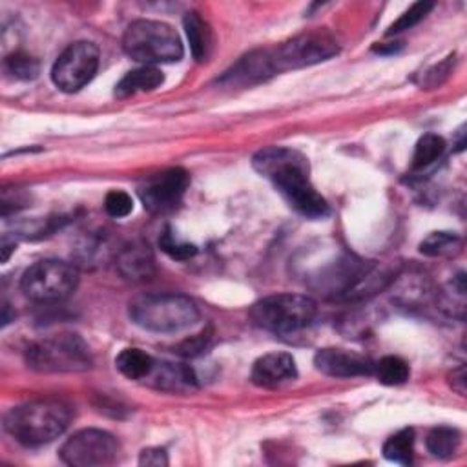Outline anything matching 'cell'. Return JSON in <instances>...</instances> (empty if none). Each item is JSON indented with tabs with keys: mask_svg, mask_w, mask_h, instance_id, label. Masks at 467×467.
Instances as JSON below:
<instances>
[{
	"mask_svg": "<svg viewBox=\"0 0 467 467\" xmlns=\"http://www.w3.org/2000/svg\"><path fill=\"white\" fill-rule=\"evenodd\" d=\"M252 166L272 181L279 194L304 218L323 219L329 214L325 198L311 182L307 157L298 150L285 146L263 148L254 155Z\"/></svg>",
	"mask_w": 467,
	"mask_h": 467,
	"instance_id": "1",
	"label": "cell"
},
{
	"mask_svg": "<svg viewBox=\"0 0 467 467\" xmlns=\"http://www.w3.org/2000/svg\"><path fill=\"white\" fill-rule=\"evenodd\" d=\"M71 422V409L61 400H35L14 407L5 429L26 447H39L59 438Z\"/></svg>",
	"mask_w": 467,
	"mask_h": 467,
	"instance_id": "2",
	"label": "cell"
},
{
	"mask_svg": "<svg viewBox=\"0 0 467 467\" xmlns=\"http://www.w3.org/2000/svg\"><path fill=\"white\" fill-rule=\"evenodd\" d=\"M130 320L159 334H173L192 327L200 320V309L182 294H148L130 304Z\"/></svg>",
	"mask_w": 467,
	"mask_h": 467,
	"instance_id": "3",
	"label": "cell"
},
{
	"mask_svg": "<svg viewBox=\"0 0 467 467\" xmlns=\"http://www.w3.org/2000/svg\"><path fill=\"white\" fill-rule=\"evenodd\" d=\"M123 48L128 57L145 66L177 62L182 59L184 50L177 32L159 21H134L123 37Z\"/></svg>",
	"mask_w": 467,
	"mask_h": 467,
	"instance_id": "4",
	"label": "cell"
},
{
	"mask_svg": "<svg viewBox=\"0 0 467 467\" xmlns=\"http://www.w3.org/2000/svg\"><path fill=\"white\" fill-rule=\"evenodd\" d=\"M26 363L37 372H84L93 360L86 341L73 332H61L33 341L26 349Z\"/></svg>",
	"mask_w": 467,
	"mask_h": 467,
	"instance_id": "5",
	"label": "cell"
},
{
	"mask_svg": "<svg viewBox=\"0 0 467 467\" xmlns=\"http://www.w3.org/2000/svg\"><path fill=\"white\" fill-rule=\"evenodd\" d=\"M316 302L304 294H274L259 300L250 309L252 322L268 332H296L313 323L316 318Z\"/></svg>",
	"mask_w": 467,
	"mask_h": 467,
	"instance_id": "6",
	"label": "cell"
},
{
	"mask_svg": "<svg viewBox=\"0 0 467 467\" xmlns=\"http://www.w3.org/2000/svg\"><path fill=\"white\" fill-rule=\"evenodd\" d=\"M79 285V270L61 259H42L33 263L21 279L23 293L39 304L61 302Z\"/></svg>",
	"mask_w": 467,
	"mask_h": 467,
	"instance_id": "7",
	"label": "cell"
},
{
	"mask_svg": "<svg viewBox=\"0 0 467 467\" xmlns=\"http://www.w3.org/2000/svg\"><path fill=\"white\" fill-rule=\"evenodd\" d=\"M270 66L276 73L298 70L323 62L338 53V42L325 32L298 35L274 50H266Z\"/></svg>",
	"mask_w": 467,
	"mask_h": 467,
	"instance_id": "8",
	"label": "cell"
},
{
	"mask_svg": "<svg viewBox=\"0 0 467 467\" xmlns=\"http://www.w3.org/2000/svg\"><path fill=\"white\" fill-rule=\"evenodd\" d=\"M119 442L101 429H82L70 436L61 447V460L73 467H105L119 456Z\"/></svg>",
	"mask_w": 467,
	"mask_h": 467,
	"instance_id": "9",
	"label": "cell"
},
{
	"mask_svg": "<svg viewBox=\"0 0 467 467\" xmlns=\"http://www.w3.org/2000/svg\"><path fill=\"white\" fill-rule=\"evenodd\" d=\"M99 48L89 41L70 44L55 61L51 79L55 86L66 93H75L84 88L99 70Z\"/></svg>",
	"mask_w": 467,
	"mask_h": 467,
	"instance_id": "10",
	"label": "cell"
},
{
	"mask_svg": "<svg viewBox=\"0 0 467 467\" xmlns=\"http://www.w3.org/2000/svg\"><path fill=\"white\" fill-rule=\"evenodd\" d=\"M189 184V172L170 168L150 177L139 189V198L152 214H168L179 207Z\"/></svg>",
	"mask_w": 467,
	"mask_h": 467,
	"instance_id": "11",
	"label": "cell"
},
{
	"mask_svg": "<svg viewBox=\"0 0 467 467\" xmlns=\"http://www.w3.org/2000/svg\"><path fill=\"white\" fill-rule=\"evenodd\" d=\"M314 365L331 378L370 377L375 372V363L369 358L336 347L318 350L314 356Z\"/></svg>",
	"mask_w": 467,
	"mask_h": 467,
	"instance_id": "12",
	"label": "cell"
},
{
	"mask_svg": "<svg viewBox=\"0 0 467 467\" xmlns=\"http://www.w3.org/2000/svg\"><path fill=\"white\" fill-rule=\"evenodd\" d=\"M296 361L289 352H268L256 360L252 367V382L263 389H276L296 380Z\"/></svg>",
	"mask_w": 467,
	"mask_h": 467,
	"instance_id": "13",
	"label": "cell"
},
{
	"mask_svg": "<svg viewBox=\"0 0 467 467\" xmlns=\"http://www.w3.org/2000/svg\"><path fill=\"white\" fill-rule=\"evenodd\" d=\"M146 380L152 382L155 389L182 393V391H192L196 388L198 378L194 377V370L189 365L155 361L152 375Z\"/></svg>",
	"mask_w": 467,
	"mask_h": 467,
	"instance_id": "14",
	"label": "cell"
},
{
	"mask_svg": "<svg viewBox=\"0 0 467 467\" xmlns=\"http://www.w3.org/2000/svg\"><path fill=\"white\" fill-rule=\"evenodd\" d=\"M119 272L130 282H145L154 276V256L145 245H128L117 257Z\"/></svg>",
	"mask_w": 467,
	"mask_h": 467,
	"instance_id": "15",
	"label": "cell"
},
{
	"mask_svg": "<svg viewBox=\"0 0 467 467\" xmlns=\"http://www.w3.org/2000/svg\"><path fill=\"white\" fill-rule=\"evenodd\" d=\"M164 82V75L155 66H141L128 71L116 86V96L125 99L139 91H154Z\"/></svg>",
	"mask_w": 467,
	"mask_h": 467,
	"instance_id": "16",
	"label": "cell"
},
{
	"mask_svg": "<svg viewBox=\"0 0 467 467\" xmlns=\"http://www.w3.org/2000/svg\"><path fill=\"white\" fill-rule=\"evenodd\" d=\"M184 32H186V37H189L194 59L200 62L207 61L212 50V30L207 24V21L196 12L186 14Z\"/></svg>",
	"mask_w": 467,
	"mask_h": 467,
	"instance_id": "17",
	"label": "cell"
},
{
	"mask_svg": "<svg viewBox=\"0 0 467 467\" xmlns=\"http://www.w3.org/2000/svg\"><path fill=\"white\" fill-rule=\"evenodd\" d=\"M116 367L128 380H146L155 367V360L141 349H125L116 358Z\"/></svg>",
	"mask_w": 467,
	"mask_h": 467,
	"instance_id": "18",
	"label": "cell"
},
{
	"mask_svg": "<svg viewBox=\"0 0 467 467\" xmlns=\"http://www.w3.org/2000/svg\"><path fill=\"white\" fill-rule=\"evenodd\" d=\"M463 239L454 232H433L420 243V252L427 257H454L462 252Z\"/></svg>",
	"mask_w": 467,
	"mask_h": 467,
	"instance_id": "19",
	"label": "cell"
},
{
	"mask_svg": "<svg viewBox=\"0 0 467 467\" xmlns=\"http://www.w3.org/2000/svg\"><path fill=\"white\" fill-rule=\"evenodd\" d=\"M460 442H462V436H460V433L456 429H453V427H436V429H433L427 434L425 445H427V451L433 456L447 460V458H451L458 451Z\"/></svg>",
	"mask_w": 467,
	"mask_h": 467,
	"instance_id": "20",
	"label": "cell"
},
{
	"mask_svg": "<svg viewBox=\"0 0 467 467\" xmlns=\"http://www.w3.org/2000/svg\"><path fill=\"white\" fill-rule=\"evenodd\" d=\"M445 152V141L436 134H425L416 143L415 154H413V170H425L433 166Z\"/></svg>",
	"mask_w": 467,
	"mask_h": 467,
	"instance_id": "21",
	"label": "cell"
},
{
	"mask_svg": "<svg viewBox=\"0 0 467 467\" xmlns=\"http://www.w3.org/2000/svg\"><path fill=\"white\" fill-rule=\"evenodd\" d=\"M413 454H415V431L413 429H402L384 444V456L389 462H395L400 465H409L413 462Z\"/></svg>",
	"mask_w": 467,
	"mask_h": 467,
	"instance_id": "22",
	"label": "cell"
},
{
	"mask_svg": "<svg viewBox=\"0 0 467 467\" xmlns=\"http://www.w3.org/2000/svg\"><path fill=\"white\" fill-rule=\"evenodd\" d=\"M375 372L384 386H402L409 380V365L398 356H386L375 365Z\"/></svg>",
	"mask_w": 467,
	"mask_h": 467,
	"instance_id": "23",
	"label": "cell"
},
{
	"mask_svg": "<svg viewBox=\"0 0 467 467\" xmlns=\"http://www.w3.org/2000/svg\"><path fill=\"white\" fill-rule=\"evenodd\" d=\"M434 8L433 3H415L409 10H406L398 21H395L389 30H388V35H395V33H400V32H406V30H411L415 28L420 21H424L429 12Z\"/></svg>",
	"mask_w": 467,
	"mask_h": 467,
	"instance_id": "24",
	"label": "cell"
},
{
	"mask_svg": "<svg viewBox=\"0 0 467 467\" xmlns=\"http://www.w3.org/2000/svg\"><path fill=\"white\" fill-rule=\"evenodd\" d=\"M159 247L166 256H170L172 259H177V261H186L198 254L196 245L179 241L170 230H164V234L159 238Z\"/></svg>",
	"mask_w": 467,
	"mask_h": 467,
	"instance_id": "25",
	"label": "cell"
},
{
	"mask_svg": "<svg viewBox=\"0 0 467 467\" xmlns=\"http://www.w3.org/2000/svg\"><path fill=\"white\" fill-rule=\"evenodd\" d=\"M6 70L8 73H12L15 79H23V80H30L35 79L39 73V62L26 55V53H14L6 59Z\"/></svg>",
	"mask_w": 467,
	"mask_h": 467,
	"instance_id": "26",
	"label": "cell"
},
{
	"mask_svg": "<svg viewBox=\"0 0 467 467\" xmlns=\"http://www.w3.org/2000/svg\"><path fill=\"white\" fill-rule=\"evenodd\" d=\"M105 209H107L108 216L121 219V218H126L132 214L134 200L130 198V194H126L123 191H112L105 200Z\"/></svg>",
	"mask_w": 467,
	"mask_h": 467,
	"instance_id": "27",
	"label": "cell"
},
{
	"mask_svg": "<svg viewBox=\"0 0 467 467\" xmlns=\"http://www.w3.org/2000/svg\"><path fill=\"white\" fill-rule=\"evenodd\" d=\"M453 66H454V57H447L444 62H440L438 66L431 68V70L424 75L422 86H429V88L440 86V84L449 77Z\"/></svg>",
	"mask_w": 467,
	"mask_h": 467,
	"instance_id": "28",
	"label": "cell"
},
{
	"mask_svg": "<svg viewBox=\"0 0 467 467\" xmlns=\"http://www.w3.org/2000/svg\"><path fill=\"white\" fill-rule=\"evenodd\" d=\"M210 334L209 332H201L198 336H194L192 340H186L181 347H179V354L186 356V358H196L203 352H207V347L210 343Z\"/></svg>",
	"mask_w": 467,
	"mask_h": 467,
	"instance_id": "29",
	"label": "cell"
},
{
	"mask_svg": "<svg viewBox=\"0 0 467 467\" xmlns=\"http://www.w3.org/2000/svg\"><path fill=\"white\" fill-rule=\"evenodd\" d=\"M139 465L146 467H164L168 465V454L161 447H148L143 449L139 454Z\"/></svg>",
	"mask_w": 467,
	"mask_h": 467,
	"instance_id": "30",
	"label": "cell"
},
{
	"mask_svg": "<svg viewBox=\"0 0 467 467\" xmlns=\"http://www.w3.org/2000/svg\"><path fill=\"white\" fill-rule=\"evenodd\" d=\"M451 386L458 395H465V367H458L451 372Z\"/></svg>",
	"mask_w": 467,
	"mask_h": 467,
	"instance_id": "31",
	"label": "cell"
},
{
	"mask_svg": "<svg viewBox=\"0 0 467 467\" xmlns=\"http://www.w3.org/2000/svg\"><path fill=\"white\" fill-rule=\"evenodd\" d=\"M15 248V243L14 245H10L6 239L3 241V261L6 263L8 259H10V254H12V250Z\"/></svg>",
	"mask_w": 467,
	"mask_h": 467,
	"instance_id": "32",
	"label": "cell"
}]
</instances>
